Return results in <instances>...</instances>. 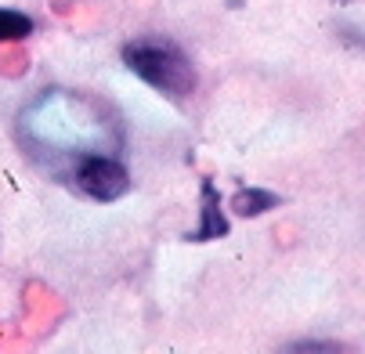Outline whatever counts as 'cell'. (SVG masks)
Wrapping results in <instances>:
<instances>
[{
    "instance_id": "cell-3",
    "label": "cell",
    "mask_w": 365,
    "mask_h": 354,
    "mask_svg": "<svg viewBox=\"0 0 365 354\" xmlns=\"http://www.w3.org/2000/svg\"><path fill=\"white\" fill-rule=\"evenodd\" d=\"M69 181L76 192H83L94 202H116L130 192V174L116 156H87L69 170Z\"/></svg>"
},
{
    "instance_id": "cell-1",
    "label": "cell",
    "mask_w": 365,
    "mask_h": 354,
    "mask_svg": "<svg viewBox=\"0 0 365 354\" xmlns=\"http://www.w3.org/2000/svg\"><path fill=\"white\" fill-rule=\"evenodd\" d=\"M26 152L47 170H73L87 156H116L123 148V123L109 101L87 90L51 87L19 116Z\"/></svg>"
},
{
    "instance_id": "cell-4",
    "label": "cell",
    "mask_w": 365,
    "mask_h": 354,
    "mask_svg": "<svg viewBox=\"0 0 365 354\" xmlns=\"http://www.w3.org/2000/svg\"><path fill=\"white\" fill-rule=\"evenodd\" d=\"M202 217H199V228L202 231H195V239H214V235H225L228 231V221L221 217V210H217V195H214V184L210 181H202Z\"/></svg>"
},
{
    "instance_id": "cell-2",
    "label": "cell",
    "mask_w": 365,
    "mask_h": 354,
    "mask_svg": "<svg viewBox=\"0 0 365 354\" xmlns=\"http://www.w3.org/2000/svg\"><path fill=\"white\" fill-rule=\"evenodd\" d=\"M123 66L167 98H188L199 80L192 58L174 40H163V36H138L123 43Z\"/></svg>"
},
{
    "instance_id": "cell-7",
    "label": "cell",
    "mask_w": 365,
    "mask_h": 354,
    "mask_svg": "<svg viewBox=\"0 0 365 354\" xmlns=\"http://www.w3.org/2000/svg\"><path fill=\"white\" fill-rule=\"evenodd\" d=\"M282 354H347V350L340 343H333V340H297Z\"/></svg>"
},
{
    "instance_id": "cell-5",
    "label": "cell",
    "mask_w": 365,
    "mask_h": 354,
    "mask_svg": "<svg viewBox=\"0 0 365 354\" xmlns=\"http://www.w3.org/2000/svg\"><path fill=\"white\" fill-rule=\"evenodd\" d=\"M33 33V19L22 15V11H11V8H0V43L4 40H22Z\"/></svg>"
},
{
    "instance_id": "cell-6",
    "label": "cell",
    "mask_w": 365,
    "mask_h": 354,
    "mask_svg": "<svg viewBox=\"0 0 365 354\" xmlns=\"http://www.w3.org/2000/svg\"><path fill=\"white\" fill-rule=\"evenodd\" d=\"M272 207H279V195H272V192H239L235 195L239 214H260V210H272Z\"/></svg>"
}]
</instances>
